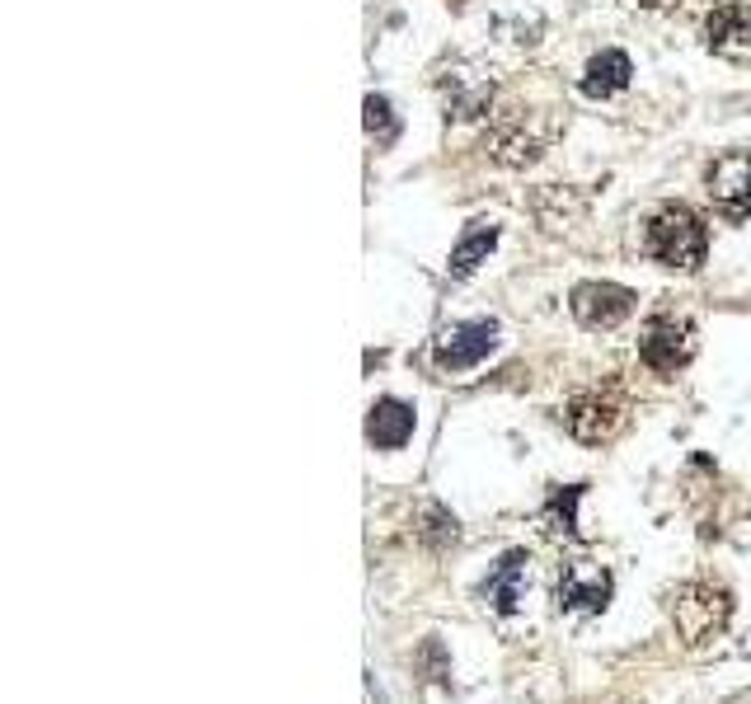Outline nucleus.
Wrapping results in <instances>:
<instances>
[{
	"mask_svg": "<svg viewBox=\"0 0 751 704\" xmlns=\"http://www.w3.org/2000/svg\"><path fill=\"white\" fill-rule=\"evenodd\" d=\"M644 254L667 263V268H686V273H695L709 254V235H705V226H700V216L695 212H686V207H662L644 230Z\"/></svg>",
	"mask_w": 751,
	"mask_h": 704,
	"instance_id": "obj_1",
	"label": "nucleus"
},
{
	"mask_svg": "<svg viewBox=\"0 0 751 704\" xmlns=\"http://www.w3.org/2000/svg\"><path fill=\"white\" fill-rule=\"evenodd\" d=\"M728 615H733V597H728L723 587H714V582H686V587L672 592L676 634H681L690 648H700V643H709L714 634H723Z\"/></svg>",
	"mask_w": 751,
	"mask_h": 704,
	"instance_id": "obj_2",
	"label": "nucleus"
},
{
	"mask_svg": "<svg viewBox=\"0 0 751 704\" xmlns=\"http://www.w3.org/2000/svg\"><path fill=\"white\" fill-rule=\"evenodd\" d=\"M493 348H498V324L493 320H465V324L442 329L432 357H437V367L442 371H465V367H479Z\"/></svg>",
	"mask_w": 751,
	"mask_h": 704,
	"instance_id": "obj_3",
	"label": "nucleus"
},
{
	"mask_svg": "<svg viewBox=\"0 0 751 704\" xmlns=\"http://www.w3.org/2000/svg\"><path fill=\"white\" fill-rule=\"evenodd\" d=\"M709 198L723 216L733 221H747L751 216V155H723L709 169Z\"/></svg>",
	"mask_w": 751,
	"mask_h": 704,
	"instance_id": "obj_4",
	"label": "nucleus"
},
{
	"mask_svg": "<svg viewBox=\"0 0 751 704\" xmlns=\"http://www.w3.org/2000/svg\"><path fill=\"white\" fill-rule=\"evenodd\" d=\"M573 315L587 329H615L620 320L634 315V291L615 287V282H583V287L573 291Z\"/></svg>",
	"mask_w": 751,
	"mask_h": 704,
	"instance_id": "obj_5",
	"label": "nucleus"
},
{
	"mask_svg": "<svg viewBox=\"0 0 751 704\" xmlns=\"http://www.w3.org/2000/svg\"><path fill=\"white\" fill-rule=\"evenodd\" d=\"M611 601V573L592 559H573L559 573V606L564 611H606Z\"/></svg>",
	"mask_w": 751,
	"mask_h": 704,
	"instance_id": "obj_6",
	"label": "nucleus"
},
{
	"mask_svg": "<svg viewBox=\"0 0 751 704\" xmlns=\"http://www.w3.org/2000/svg\"><path fill=\"white\" fill-rule=\"evenodd\" d=\"M639 352H644V362L653 371H662V376H672V371H681L695 357V338H690V324L681 320H653L648 324L644 343H639Z\"/></svg>",
	"mask_w": 751,
	"mask_h": 704,
	"instance_id": "obj_7",
	"label": "nucleus"
},
{
	"mask_svg": "<svg viewBox=\"0 0 751 704\" xmlns=\"http://www.w3.org/2000/svg\"><path fill=\"white\" fill-rule=\"evenodd\" d=\"M564 423L568 432L578 437V442H611L615 428H620V409H615L611 399H601V395H578L573 404L564 409Z\"/></svg>",
	"mask_w": 751,
	"mask_h": 704,
	"instance_id": "obj_8",
	"label": "nucleus"
},
{
	"mask_svg": "<svg viewBox=\"0 0 751 704\" xmlns=\"http://www.w3.org/2000/svg\"><path fill=\"white\" fill-rule=\"evenodd\" d=\"M367 437L371 446H381V451H395L414 437V409L404 404V399H376L367 414Z\"/></svg>",
	"mask_w": 751,
	"mask_h": 704,
	"instance_id": "obj_9",
	"label": "nucleus"
},
{
	"mask_svg": "<svg viewBox=\"0 0 751 704\" xmlns=\"http://www.w3.org/2000/svg\"><path fill=\"white\" fill-rule=\"evenodd\" d=\"M705 43L728 52V47H751V5L747 0H723L719 10L705 15Z\"/></svg>",
	"mask_w": 751,
	"mask_h": 704,
	"instance_id": "obj_10",
	"label": "nucleus"
},
{
	"mask_svg": "<svg viewBox=\"0 0 751 704\" xmlns=\"http://www.w3.org/2000/svg\"><path fill=\"white\" fill-rule=\"evenodd\" d=\"M629 76H634L629 57H625V52H615V47H606V52H597V57L587 62V71H583V94H592V99H606V94L625 90Z\"/></svg>",
	"mask_w": 751,
	"mask_h": 704,
	"instance_id": "obj_11",
	"label": "nucleus"
},
{
	"mask_svg": "<svg viewBox=\"0 0 751 704\" xmlns=\"http://www.w3.org/2000/svg\"><path fill=\"white\" fill-rule=\"evenodd\" d=\"M526 564H531V559H526L522 550L507 554L503 564H498V573L484 582V597L493 601V611H503V615L517 611V601H522V582H526Z\"/></svg>",
	"mask_w": 751,
	"mask_h": 704,
	"instance_id": "obj_12",
	"label": "nucleus"
},
{
	"mask_svg": "<svg viewBox=\"0 0 751 704\" xmlns=\"http://www.w3.org/2000/svg\"><path fill=\"white\" fill-rule=\"evenodd\" d=\"M493 245H498V230H493L489 221H475V226L460 235V245L451 249V263H446V273H451V277H470L479 263L489 259Z\"/></svg>",
	"mask_w": 751,
	"mask_h": 704,
	"instance_id": "obj_13",
	"label": "nucleus"
},
{
	"mask_svg": "<svg viewBox=\"0 0 751 704\" xmlns=\"http://www.w3.org/2000/svg\"><path fill=\"white\" fill-rule=\"evenodd\" d=\"M573 503H578V489H559L545 507V521H550V531H564L573 536Z\"/></svg>",
	"mask_w": 751,
	"mask_h": 704,
	"instance_id": "obj_14",
	"label": "nucleus"
},
{
	"mask_svg": "<svg viewBox=\"0 0 751 704\" xmlns=\"http://www.w3.org/2000/svg\"><path fill=\"white\" fill-rule=\"evenodd\" d=\"M367 132L371 137H381V141L395 137V113H390V104H385L381 94H371L367 99Z\"/></svg>",
	"mask_w": 751,
	"mask_h": 704,
	"instance_id": "obj_15",
	"label": "nucleus"
},
{
	"mask_svg": "<svg viewBox=\"0 0 751 704\" xmlns=\"http://www.w3.org/2000/svg\"><path fill=\"white\" fill-rule=\"evenodd\" d=\"M629 5H648V10H662V5H676V0H629Z\"/></svg>",
	"mask_w": 751,
	"mask_h": 704,
	"instance_id": "obj_16",
	"label": "nucleus"
}]
</instances>
